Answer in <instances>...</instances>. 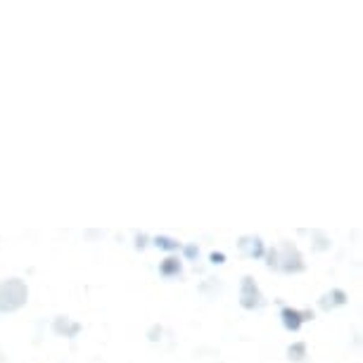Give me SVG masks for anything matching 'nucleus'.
<instances>
[]
</instances>
